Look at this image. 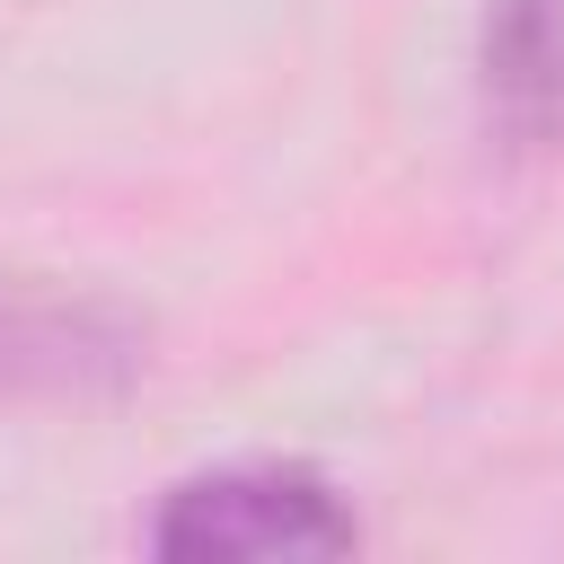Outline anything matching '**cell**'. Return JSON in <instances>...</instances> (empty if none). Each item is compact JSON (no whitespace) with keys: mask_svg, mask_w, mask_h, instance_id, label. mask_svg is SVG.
<instances>
[{"mask_svg":"<svg viewBox=\"0 0 564 564\" xmlns=\"http://www.w3.org/2000/svg\"><path fill=\"white\" fill-rule=\"evenodd\" d=\"M150 370V317L44 273H0V397L9 405H97Z\"/></svg>","mask_w":564,"mask_h":564,"instance_id":"7a4b0ae2","label":"cell"},{"mask_svg":"<svg viewBox=\"0 0 564 564\" xmlns=\"http://www.w3.org/2000/svg\"><path fill=\"white\" fill-rule=\"evenodd\" d=\"M361 520L317 467H212L159 494L150 555L167 564H264V555H352Z\"/></svg>","mask_w":564,"mask_h":564,"instance_id":"6da1fadb","label":"cell"},{"mask_svg":"<svg viewBox=\"0 0 564 564\" xmlns=\"http://www.w3.org/2000/svg\"><path fill=\"white\" fill-rule=\"evenodd\" d=\"M476 97L502 141L564 150V0H485Z\"/></svg>","mask_w":564,"mask_h":564,"instance_id":"3957f363","label":"cell"}]
</instances>
